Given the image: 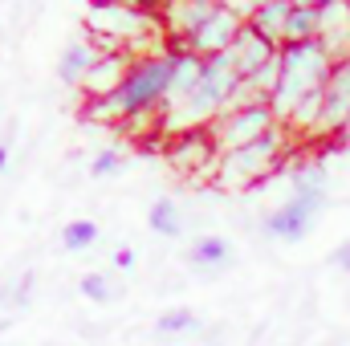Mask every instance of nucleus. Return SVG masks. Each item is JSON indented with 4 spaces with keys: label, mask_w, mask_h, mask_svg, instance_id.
Returning <instances> with one entry per match:
<instances>
[{
    "label": "nucleus",
    "mask_w": 350,
    "mask_h": 346,
    "mask_svg": "<svg viewBox=\"0 0 350 346\" xmlns=\"http://www.w3.org/2000/svg\"><path fill=\"white\" fill-rule=\"evenodd\" d=\"M172 70L175 57L167 53H151V57H135L131 74L122 78V86L102 102H86V118L94 122H139V118H159L172 94Z\"/></svg>",
    "instance_id": "f257e3e1"
},
{
    "label": "nucleus",
    "mask_w": 350,
    "mask_h": 346,
    "mask_svg": "<svg viewBox=\"0 0 350 346\" xmlns=\"http://www.w3.org/2000/svg\"><path fill=\"white\" fill-rule=\"evenodd\" d=\"M281 78H277V90L269 98L277 122L285 127L293 106L306 98V94H318L326 86L330 70H334V53L322 45V41H297V45H281Z\"/></svg>",
    "instance_id": "f03ea898"
},
{
    "label": "nucleus",
    "mask_w": 350,
    "mask_h": 346,
    "mask_svg": "<svg viewBox=\"0 0 350 346\" xmlns=\"http://www.w3.org/2000/svg\"><path fill=\"white\" fill-rule=\"evenodd\" d=\"M285 151H289V131L285 127H273L265 139L249 143V147H237V151H224L216 159V172L212 179L228 191H245L253 183H261L277 172V163H285Z\"/></svg>",
    "instance_id": "7ed1b4c3"
},
{
    "label": "nucleus",
    "mask_w": 350,
    "mask_h": 346,
    "mask_svg": "<svg viewBox=\"0 0 350 346\" xmlns=\"http://www.w3.org/2000/svg\"><path fill=\"white\" fill-rule=\"evenodd\" d=\"M326 212V196H285L269 216H265V237L269 241H277V245H297V241H306L310 232H314V224H318V216Z\"/></svg>",
    "instance_id": "20e7f679"
},
{
    "label": "nucleus",
    "mask_w": 350,
    "mask_h": 346,
    "mask_svg": "<svg viewBox=\"0 0 350 346\" xmlns=\"http://www.w3.org/2000/svg\"><path fill=\"white\" fill-rule=\"evenodd\" d=\"M273 127H281V122H277V114H273V106H269V102H257V106L224 110V114H220L208 131H212L216 151L224 155V151H237V147H249V143L265 139Z\"/></svg>",
    "instance_id": "39448f33"
},
{
    "label": "nucleus",
    "mask_w": 350,
    "mask_h": 346,
    "mask_svg": "<svg viewBox=\"0 0 350 346\" xmlns=\"http://www.w3.org/2000/svg\"><path fill=\"white\" fill-rule=\"evenodd\" d=\"M241 29H245V16H241L232 4H216L212 16H208L179 49H187V53H196V57H216V53H228V49H232V41H237Z\"/></svg>",
    "instance_id": "423d86ee"
},
{
    "label": "nucleus",
    "mask_w": 350,
    "mask_h": 346,
    "mask_svg": "<svg viewBox=\"0 0 350 346\" xmlns=\"http://www.w3.org/2000/svg\"><path fill=\"white\" fill-rule=\"evenodd\" d=\"M350 122V53L334 62L326 86H322V122H318V135L322 139H342Z\"/></svg>",
    "instance_id": "0eeeda50"
},
{
    "label": "nucleus",
    "mask_w": 350,
    "mask_h": 346,
    "mask_svg": "<svg viewBox=\"0 0 350 346\" xmlns=\"http://www.w3.org/2000/svg\"><path fill=\"white\" fill-rule=\"evenodd\" d=\"M167 159L175 163V172L183 175H200V172H216V143H212V131H187V135H175L172 147H167Z\"/></svg>",
    "instance_id": "6e6552de"
},
{
    "label": "nucleus",
    "mask_w": 350,
    "mask_h": 346,
    "mask_svg": "<svg viewBox=\"0 0 350 346\" xmlns=\"http://www.w3.org/2000/svg\"><path fill=\"white\" fill-rule=\"evenodd\" d=\"M237 257V249H232V241L228 237H220V232H204V237H196L191 245H187V269L196 273V277H220L228 265Z\"/></svg>",
    "instance_id": "1a4fd4ad"
},
{
    "label": "nucleus",
    "mask_w": 350,
    "mask_h": 346,
    "mask_svg": "<svg viewBox=\"0 0 350 346\" xmlns=\"http://www.w3.org/2000/svg\"><path fill=\"white\" fill-rule=\"evenodd\" d=\"M131 66H135V57H131V49H110V53H102L98 57V66L90 70L86 78V94L90 102H102V98H110L114 90L122 86V78L131 74Z\"/></svg>",
    "instance_id": "9d476101"
},
{
    "label": "nucleus",
    "mask_w": 350,
    "mask_h": 346,
    "mask_svg": "<svg viewBox=\"0 0 350 346\" xmlns=\"http://www.w3.org/2000/svg\"><path fill=\"white\" fill-rule=\"evenodd\" d=\"M228 53H232V62H237L241 78H253L261 66L277 62V53H281V49H277L273 41H265L257 29H249V25H245V29L237 33V41H232V49H228Z\"/></svg>",
    "instance_id": "9b49d317"
},
{
    "label": "nucleus",
    "mask_w": 350,
    "mask_h": 346,
    "mask_svg": "<svg viewBox=\"0 0 350 346\" xmlns=\"http://www.w3.org/2000/svg\"><path fill=\"white\" fill-rule=\"evenodd\" d=\"M98 57H102V49L86 41V37H74L66 49H62V57H57V82L62 86H86L90 70L98 66Z\"/></svg>",
    "instance_id": "f8f14e48"
},
{
    "label": "nucleus",
    "mask_w": 350,
    "mask_h": 346,
    "mask_svg": "<svg viewBox=\"0 0 350 346\" xmlns=\"http://www.w3.org/2000/svg\"><path fill=\"white\" fill-rule=\"evenodd\" d=\"M289 8H293V0H257L245 25L257 29L265 41H273V45L281 49V45H285V21H289Z\"/></svg>",
    "instance_id": "ddd939ff"
},
{
    "label": "nucleus",
    "mask_w": 350,
    "mask_h": 346,
    "mask_svg": "<svg viewBox=\"0 0 350 346\" xmlns=\"http://www.w3.org/2000/svg\"><path fill=\"white\" fill-rule=\"evenodd\" d=\"M289 191L293 196H330V168L322 159H297L289 168Z\"/></svg>",
    "instance_id": "4468645a"
},
{
    "label": "nucleus",
    "mask_w": 350,
    "mask_h": 346,
    "mask_svg": "<svg viewBox=\"0 0 350 346\" xmlns=\"http://www.w3.org/2000/svg\"><path fill=\"white\" fill-rule=\"evenodd\" d=\"M318 33H322V21H318V0H293L289 21H285V45H297V41H318Z\"/></svg>",
    "instance_id": "2eb2a0df"
},
{
    "label": "nucleus",
    "mask_w": 350,
    "mask_h": 346,
    "mask_svg": "<svg viewBox=\"0 0 350 346\" xmlns=\"http://www.w3.org/2000/svg\"><path fill=\"white\" fill-rule=\"evenodd\" d=\"M147 228H151L155 237H167V241L183 237V208L175 204L172 196H159V200L147 208Z\"/></svg>",
    "instance_id": "dca6fc26"
},
{
    "label": "nucleus",
    "mask_w": 350,
    "mask_h": 346,
    "mask_svg": "<svg viewBox=\"0 0 350 346\" xmlns=\"http://www.w3.org/2000/svg\"><path fill=\"white\" fill-rule=\"evenodd\" d=\"M196 330H200V314L187 310V306H172V310H163V314L155 318V338H163V343L187 338V334H196Z\"/></svg>",
    "instance_id": "f3484780"
},
{
    "label": "nucleus",
    "mask_w": 350,
    "mask_h": 346,
    "mask_svg": "<svg viewBox=\"0 0 350 346\" xmlns=\"http://www.w3.org/2000/svg\"><path fill=\"white\" fill-rule=\"evenodd\" d=\"M78 293L86 302H94V306H110L118 297V285H114V277L106 269H90V273H82V281H78Z\"/></svg>",
    "instance_id": "a211bd4d"
},
{
    "label": "nucleus",
    "mask_w": 350,
    "mask_h": 346,
    "mask_svg": "<svg viewBox=\"0 0 350 346\" xmlns=\"http://www.w3.org/2000/svg\"><path fill=\"white\" fill-rule=\"evenodd\" d=\"M98 241H102L98 220H70V224L62 228V249H66V253H86Z\"/></svg>",
    "instance_id": "6ab92c4d"
},
{
    "label": "nucleus",
    "mask_w": 350,
    "mask_h": 346,
    "mask_svg": "<svg viewBox=\"0 0 350 346\" xmlns=\"http://www.w3.org/2000/svg\"><path fill=\"white\" fill-rule=\"evenodd\" d=\"M118 172H126V147L110 143V147L94 151V159H90V179H110V175H118Z\"/></svg>",
    "instance_id": "aec40b11"
},
{
    "label": "nucleus",
    "mask_w": 350,
    "mask_h": 346,
    "mask_svg": "<svg viewBox=\"0 0 350 346\" xmlns=\"http://www.w3.org/2000/svg\"><path fill=\"white\" fill-rule=\"evenodd\" d=\"M33 289H37V273H33V269L16 273V277H12V293H8V306H12V310H25V306L33 302Z\"/></svg>",
    "instance_id": "412c9836"
},
{
    "label": "nucleus",
    "mask_w": 350,
    "mask_h": 346,
    "mask_svg": "<svg viewBox=\"0 0 350 346\" xmlns=\"http://www.w3.org/2000/svg\"><path fill=\"white\" fill-rule=\"evenodd\" d=\"M135 265H139V253H135L131 245H122V249H114V257H110V269H114V273H131Z\"/></svg>",
    "instance_id": "4be33fe9"
},
{
    "label": "nucleus",
    "mask_w": 350,
    "mask_h": 346,
    "mask_svg": "<svg viewBox=\"0 0 350 346\" xmlns=\"http://www.w3.org/2000/svg\"><path fill=\"white\" fill-rule=\"evenodd\" d=\"M330 261H334V265H338V269H342V273L350 277V241H347V245H338V249H334V257H330Z\"/></svg>",
    "instance_id": "5701e85b"
},
{
    "label": "nucleus",
    "mask_w": 350,
    "mask_h": 346,
    "mask_svg": "<svg viewBox=\"0 0 350 346\" xmlns=\"http://www.w3.org/2000/svg\"><path fill=\"white\" fill-rule=\"evenodd\" d=\"M8 159H12V143H8V139H0V175L8 172Z\"/></svg>",
    "instance_id": "b1692460"
},
{
    "label": "nucleus",
    "mask_w": 350,
    "mask_h": 346,
    "mask_svg": "<svg viewBox=\"0 0 350 346\" xmlns=\"http://www.w3.org/2000/svg\"><path fill=\"white\" fill-rule=\"evenodd\" d=\"M342 143H350V122H347V131H342Z\"/></svg>",
    "instance_id": "393cba45"
},
{
    "label": "nucleus",
    "mask_w": 350,
    "mask_h": 346,
    "mask_svg": "<svg viewBox=\"0 0 350 346\" xmlns=\"http://www.w3.org/2000/svg\"><path fill=\"white\" fill-rule=\"evenodd\" d=\"M0 45H4V37H0Z\"/></svg>",
    "instance_id": "a878e982"
}]
</instances>
